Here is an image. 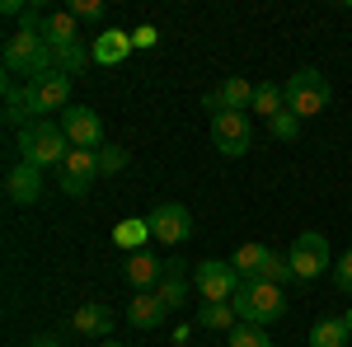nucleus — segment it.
<instances>
[{
    "label": "nucleus",
    "mask_w": 352,
    "mask_h": 347,
    "mask_svg": "<svg viewBox=\"0 0 352 347\" xmlns=\"http://www.w3.org/2000/svg\"><path fill=\"white\" fill-rule=\"evenodd\" d=\"M19 19H24V24L5 38L0 61H5V76H10V80L38 85V80H47V76H56V56H52V47H47V38H43V14H38V10H24Z\"/></svg>",
    "instance_id": "f257e3e1"
},
{
    "label": "nucleus",
    "mask_w": 352,
    "mask_h": 347,
    "mask_svg": "<svg viewBox=\"0 0 352 347\" xmlns=\"http://www.w3.org/2000/svg\"><path fill=\"white\" fill-rule=\"evenodd\" d=\"M230 305H235L240 324H258V328H268V324H277L282 315H287V295H282V287H277V282H258V277L240 282V291H235Z\"/></svg>",
    "instance_id": "f03ea898"
},
{
    "label": "nucleus",
    "mask_w": 352,
    "mask_h": 347,
    "mask_svg": "<svg viewBox=\"0 0 352 347\" xmlns=\"http://www.w3.org/2000/svg\"><path fill=\"white\" fill-rule=\"evenodd\" d=\"M282 99H287V113H296L305 122V117H320L329 108L333 89H329V80L315 66H300V71H292V80H282Z\"/></svg>",
    "instance_id": "7ed1b4c3"
},
{
    "label": "nucleus",
    "mask_w": 352,
    "mask_h": 347,
    "mask_svg": "<svg viewBox=\"0 0 352 347\" xmlns=\"http://www.w3.org/2000/svg\"><path fill=\"white\" fill-rule=\"evenodd\" d=\"M66 155H71V150H66V132H61V122H52V117L28 122L24 132H19V160L38 164V169H47V164L61 169Z\"/></svg>",
    "instance_id": "20e7f679"
},
{
    "label": "nucleus",
    "mask_w": 352,
    "mask_h": 347,
    "mask_svg": "<svg viewBox=\"0 0 352 347\" xmlns=\"http://www.w3.org/2000/svg\"><path fill=\"white\" fill-rule=\"evenodd\" d=\"M230 263H235V272H240L244 282H249V277H258V282H277V287L296 282V277H292V258H287V254H272L268 244H240Z\"/></svg>",
    "instance_id": "39448f33"
},
{
    "label": "nucleus",
    "mask_w": 352,
    "mask_h": 347,
    "mask_svg": "<svg viewBox=\"0 0 352 347\" xmlns=\"http://www.w3.org/2000/svg\"><path fill=\"white\" fill-rule=\"evenodd\" d=\"M292 277L296 282H320L329 267H333V258H329V240L320 235V230H305V235H296V244H292Z\"/></svg>",
    "instance_id": "423d86ee"
},
{
    "label": "nucleus",
    "mask_w": 352,
    "mask_h": 347,
    "mask_svg": "<svg viewBox=\"0 0 352 347\" xmlns=\"http://www.w3.org/2000/svg\"><path fill=\"white\" fill-rule=\"evenodd\" d=\"M240 272H235V263L230 258H202L197 263V272H192V287H197V295L202 300H235V291H240Z\"/></svg>",
    "instance_id": "0eeeda50"
},
{
    "label": "nucleus",
    "mask_w": 352,
    "mask_h": 347,
    "mask_svg": "<svg viewBox=\"0 0 352 347\" xmlns=\"http://www.w3.org/2000/svg\"><path fill=\"white\" fill-rule=\"evenodd\" d=\"M212 141H217L221 155H230V160H240L254 150V122H249V113H217L212 117Z\"/></svg>",
    "instance_id": "6e6552de"
},
{
    "label": "nucleus",
    "mask_w": 352,
    "mask_h": 347,
    "mask_svg": "<svg viewBox=\"0 0 352 347\" xmlns=\"http://www.w3.org/2000/svg\"><path fill=\"white\" fill-rule=\"evenodd\" d=\"M61 132H66V141H71L76 150H99V146H109V141H104L99 113L85 108V104H71L66 113H61Z\"/></svg>",
    "instance_id": "1a4fd4ad"
},
{
    "label": "nucleus",
    "mask_w": 352,
    "mask_h": 347,
    "mask_svg": "<svg viewBox=\"0 0 352 347\" xmlns=\"http://www.w3.org/2000/svg\"><path fill=\"white\" fill-rule=\"evenodd\" d=\"M146 221H151V235H155L160 244H174V249L192 235V216H188L184 202H160Z\"/></svg>",
    "instance_id": "9d476101"
},
{
    "label": "nucleus",
    "mask_w": 352,
    "mask_h": 347,
    "mask_svg": "<svg viewBox=\"0 0 352 347\" xmlns=\"http://www.w3.org/2000/svg\"><path fill=\"white\" fill-rule=\"evenodd\" d=\"M99 179V150H71L61 160V192L66 197H85Z\"/></svg>",
    "instance_id": "9b49d317"
},
{
    "label": "nucleus",
    "mask_w": 352,
    "mask_h": 347,
    "mask_svg": "<svg viewBox=\"0 0 352 347\" xmlns=\"http://www.w3.org/2000/svg\"><path fill=\"white\" fill-rule=\"evenodd\" d=\"M5 197H10L14 207H33V202L43 197V169L28 164V160H14L10 174H5Z\"/></svg>",
    "instance_id": "f8f14e48"
},
{
    "label": "nucleus",
    "mask_w": 352,
    "mask_h": 347,
    "mask_svg": "<svg viewBox=\"0 0 352 347\" xmlns=\"http://www.w3.org/2000/svg\"><path fill=\"white\" fill-rule=\"evenodd\" d=\"M202 104H207L212 117H217V113H249V108H254V85L240 80V76H230V80H221Z\"/></svg>",
    "instance_id": "ddd939ff"
},
{
    "label": "nucleus",
    "mask_w": 352,
    "mask_h": 347,
    "mask_svg": "<svg viewBox=\"0 0 352 347\" xmlns=\"http://www.w3.org/2000/svg\"><path fill=\"white\" fill-rule=\"evenodd\" d=\"M71 108V76H47V80H38L33 85V117L43 122L47 113H66Z\"/></svg>",
    "instance_id": "4468645a"
},
{
    "label": "nucleus",
    "mask_w": 352,
    "mask_h": 347,
    "mask_svg": "<svg viewBox=\"0 0 352 347\" xmlns=\"http://www.w3.org/2000/svg\"><path fill=\"white\" fill-rule=\"evenodd\" d=\"M113 310L109 305H99V300H89V305H80V310H76V315H71V328H76V333H80V338H99V343H104V338H113Z\"/></svg>",
    "instance_id": "2eb2a0df"
},
{
    "label": "nucleus",
    "mask_w": 352,
    "mask_h": 347,
    "mask_svg": "<svg viewBox=\"0 0 352 347\" xmlns=\"http://www.w3.org/2000/svg\"><path fill=\"white\" fill-rule=\"evenodd\" d=\"M132 33H122V28H104L94 43H89V56L99 61V66H122L127 56H132Z\"/></svg>",
    "instance_id": "dca6fc26"
},
{
    "label": "nucleus",
    "mask_w": 352,
    "mask_h": 347,
    "mask_svg": "<svg viewBox=\"0 0 352 347\" xmlns=\"http://www.w3.org/2000/svg\"><path fill=\"white\" fill-rule=\"evenodd\" d=\"M127 282H132L136 291H155L160 287V277H164V258H155L151 249H141V254H127Z\"/></svg>",
    "instance_id": "f3484780"
},
{
    "label": "nucleus",
    "mask_w": 352,
    "mask_h": 347,
    "mask_svg": "<svg viewBox=\"0 0 352 347\" xmlns=\"http://www.w3.org/2000/svg\"><path fill=\"white\" fill-rule=\"evenodd\" d=\"M155 295L164 300V310L184 305V295H188V267L179 263V258H164V277H160V287H155Z\"/></svg>",
    "instance_id": "a211bd4d"
},
{
    "label": "nucleus",
    "mask_w": 352,
    "mask_h": 347,
    "mask_svg": "<svg viewBox=\"0 0 352 347\" xmlns=\"http://www.w3.org/2000/svg\"><path fill=\"white\" fill-rule=\"evenodd\" d=\"M164 300L155 291H136V300L127 305V320H132V328H160L164 324Z\"/></svg>",
    "instance_id": "6ab92c4d"
},
{
    "label": "nucleus",
    "mask_w": 352,
    "mask_h": 347,
    "mask_svg": "<svg viewBox=\"0 0 352 347\" xmlns=\"http://www.w3.org/2000/svg\"><path fill=\"white\" fill-rule=\"evenodd\" d=\"M80 19L71 14V10H52V14H43V38H47V47H66V43H80Z\"/></svg>",
    "instance_id": "aec40b11"
},
{
    "label": "nucleus",
    "mask_w": 352,
    "mask_h": 347,
    "mask_svg": "<svg viewBox=\"0 0 352 347\" xmlns=\"http://www.w3.org/2000/svg\"><path fill=\"white\" fill-rule=\"evenodd\" d=\"M235 324H240V315L230 300H202L197 305V328H207V333H230Z\"/></svg>",
    "instance_id": "412c9836"
},
{
    "label": "nucleus",
    "mask_w": 352,
    "mask_h": 347,
    "mask_svg": "<svg viewBox=\"0 0 352 347\" xmlns=\"http://www.w3.org/2000/svg\"><path fill=\"white\" fill-rule=\"evenodd\" d=\"M146 240H155V235H151V221H141V216H127L113 225V244H122L127 254H141Z\"/></svg>",
    "instance_id": "4be33fe9"
},
{
    "label": "nucleus",
    "mask_w": 352,
    "mask_h": 347,
    "mask_svg": "<svg viewBox=\"0 0 352 347\" xmlns=\"http://www.w3.org/2000/svg\"><path fill=\"white\" fill-rule=\"evenodd\" d=\"M348 343H352V328L343 315H329L310 328V347H348Z\"/></svg>",
    "instance_id": "5701e85b"
},
{
    "label": "nucleus",
    "mask_w": 352,
    "mask_h": 347,
    "mask_svg": "<svg viewBox=\"0 0 352 347\" xmlns=\"http://www.w3.org/2000/svg\"><path fill=\"white\" fill-rule=\"evenodd\" d=\"M282 108H287V99H282V85H254V113H258V117H268V122H272Z\"/></svg>",
    "instance_id": "b1692460"
},
{
    "label": "nucleus",
    "mask_w": 352,
    "mask_h": 347,
    "mask_svg": "<svg viewBox=\"0 0 352 347\" xmlns=\"http://www.w3.org/2000/svg\"><path fill=\"white\" fill-rule=\"evenodd\" d=\"M226 347H272V338H268V328H258V324H235L226 333Z\"/></svg>",
    "instance_id": "393cba45"
},
{
    "label": "nucleus",
    "mask_w": 352,
    "mask_h": 347,
    "mask_svg": "<svg viewBox=\"0 0 352 347\" xmlns=\"http://www.w3.org/2000/svg\"><path fill=\"white\" fill-rule=\"evenodd\" d=\"M268 132L277 136V141H296V136H300V117H296V113H287V108H282V113H277V117L268 122Z\"/></svg>",
    "instance_id": "a878e982"
},
{
    "label": "nucleus",
    "mask_w": 352,
    "mask_h": 347,
    "mask_svg": "<svg viewBox=\"0 0 352 347\" xmlns=\"http://www.w3.org/2000/svg\"><path fill=\"white\" fill-rule=\"evenodd\" d=\"M127 169V150L122 146H99V174H118Z\"/></svg>",
    "instance_id": "bb28decb"
},
{
    "label": "nucleus",
    "mask_w": 352,
    "mask_h": 347,
    "mask_svg": "<svg viewBox=\"0 0 352 347\" xmlns=\"http://www.w3.org/2000/svg\"><path fill=\"white\" fill-rule=\"evenodd\" d=\"M333 287H338L343 295H352V254L333 258Z\"/></svg>",
    "instance_id": "cd10ccee"
},
{
    "label": "nucleus",
    "mask_w": 352,
    "mask_h": 347,
    "mask_svg": "<svg viewBox=\"0 0 352 347\" xmlns=\"http://www.w3.org/2000/svg\"><path fill=\"white\" fill-rule=\"evenodd\" d=\"M66 10H71L76 19H104V5H99V0H66Z\"/></svg>",
    "instance_id": "c85d7f7f"
},
{
    "label": "nucleus",
    "mask_w": 352,
    "mask_h": 347,
    "mask_svg": "<svg viewBox=\"0 0 352 347\" xmlns=\"http://www.w3.org/2000/svg\"><path fill=\"white\" fill-rule=\"evenodd\" d=\"M132 43H136V47H155V43H160V28H155V24H141L132 33Z\"/></svg>",
    "instance_id": "c756f323"
},
{
    "label": "nucleus",
    "mask_w": 352,
    "mask_h": 347,
    "mask_svg": "<svg viewBox=\"0 0 352 347\" xmlns=\"http://www.w3.org/2000/svg\"><path fill=\"white\" fill-rule=\"evenodd\" d=\"M28 347H66V343H56L52 333H38V338H33V343H28Z\"/></svg>",
    "instance_id": "7c9ffc66"
},
{
    "label": "nucleus",
    "mask_w": 352,
    "mask_h": 347,
    "mask_svg": "<svg viewBox=\"0 0 352 347\" xmlns=\"http://www.w3.org/2000/svg\"><path fill=\"white\" fill-rule=\"evenodd\" d=\"M99 347H127V343H118V338H104V343H99Z\"/></svg>",
    "instance_id": "2f4dec72"
},
{
    "label": "nucleus",
    "mask_w": 352,
    "mask_h": 347,
    "mask_svg": "<svg viewBox=\"0 0 352 347\" xmlns=\"http://www.w3.org/2000/svg\"><path fill=\"white\" fill-rule=\"evenodd\" d=\"M343 320H348V328H352V310H348V315H343Z\"/></svg>",
    "instance_id": "473e14b6"
}]
</instances>
